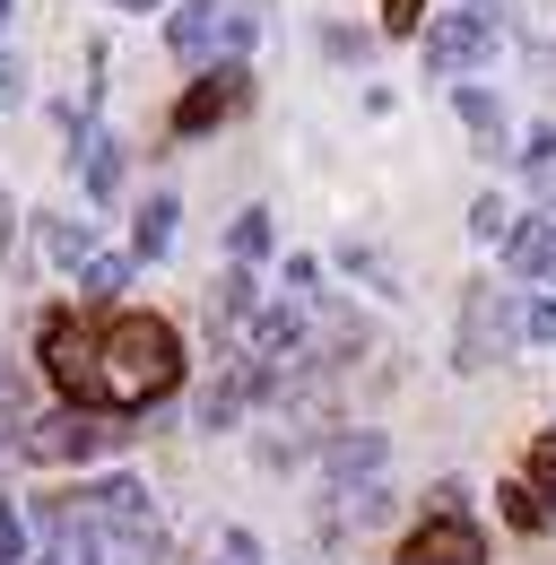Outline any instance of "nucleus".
<instances>
[{"label": "nucleus", "mask_w": 556, "mask_h": 565, "mask_svg": "<svg viewBox=\"0 0 556 565\" xmlns=\"http://www.w3.org/2000/svg\"><path fill=\"white\" fill-rule=\"evenodd\" d=\"M183 383V340L165 313H114L96 331V392L105 409H148Z\"/></svg>", "instance_id": "f257e3e1"}, {"label": "nucleus", "mask_w": 556, "mask_h": 565, "mask_svg": "<svg viewBox=\"0 0 556 565\" xmlns=\"http://www.w3.org/2000/svg\"><path fill=\"white\" fill-rule=\"evenodd\" d=\"M374 461H383V435H348V444H331V470H340V479L374 470Z\"/></svg>", "instance_id": "dca6fc26"}, {"label": "nucleus", "mask_w": 556, "mask_h": 565, "mask_svg": "<svg viewBox=\"0 0 556 565\" xmlns=\"http://www.w3.org/2000/svg\"><path fill=\"white\" fill-rule=\"evenodd\" d=\"M0 18H9V0H0Z\"/></svg>", "instance_id": "bb28decb"}, {"label": "nucleus", "mask_w": 556, "mask_h": 565, "mask_svg": "<svg viewBox=\"0 0 556 565\" xmlns=\"http://www.w3.org/2000/svg\"><path fill=\"white\" fill-rule=\"evenodd\" d=\"M226 244H235V262H261V253H270V210H244L226 226Z\"/></svg>", "instance_id": "4468645a"}, {"label": "nucleus", "mask_w": 556, "mask_h": 565, "mask_svg": "<svg viewBox=\"0 0 556 565\" xmlns=\"http://www.w3.org/2000/svg\"><path fill=\"white\" fill-rule=\"evenodd\" d=\"M174 201H148V210H139V253H148V262H157V253H165V244H174Z\"/></svg>", "instance_id": "2eb2a0df"}, {"label": "nucleus", "mask_w": 556, "mask_h": 565, "mask_svg": "<svg viewBox=\"0 0 556 565\" xmlns=\"http://www.w3.org/2000/svg\"><path fill=\"white\" fill-rule=\"evenodd\" d=\"M426 18H435V0H383V26H392V35H417Z\"/></svg>", "instance_id": "412c9836"}, {"label": "nucleus", "mask_w": 556, "mask_h": 565, "mask_svg": "<svg viewBox=\"0 0 556 565\" xmlns=\"http://www.w3.org/2000/svg\"><path fill=\"white\" fill-rule=\"evenodd\" d=\"M470 235H479V244H504V235H513V210H504L495 192H487V201H470Z\"/></svg>", "instance_id": "a211bd4d"}, {"label": "nucleus", "mask_w": 556, "mask_h": 565, "mask_svg": "<svg viewBox=\"0 0 556 565\" xmlns=\"http://www.w3.org/2000/svg\"><path fill=\"white\" fill-rule=\"evenodd\" d=\"M78 174H87V201H114L122 192V140H87V157H78Z\"/></svg>", "instance_id": "9b49d317"}, {"label": "nucleus", "mask_w": 556, "mask_h": 565, "mask_svg": "<svg viewBox=\"0 0 556 565\" xmlns=\"http://www.w3.org/2000/svg\"><path fill=\"white\" fill-rule=\"evenodd\" d=\"M165 44H174L183 62L244 53V44H253V9H235V0H183V9H174V26H165Z\"/></svg>", "instance_id": "7ed1b4c3"}, {"label": "nucleus", "mask_w": 556, "mask_h": 565, "mask_svg": "<svg viewBox=\"0 0 556 565\" xmlns=\"http://www.w3.org/2000/svg\"><path fill=\"white\" fill-rule=\"evenodd\" d=\"M504 522H513V531H548V522H556V504L531 488V479H513V488H504Z\"/></svg>", "instance_id": "f8f14e48"}, {"label": "nucleus", "mask_w": 556, "mask_h": 565, "mask_svg": "<svg viewBox=\"0 0 556 565\" xmlns=\"http://www.w3.org/2000/svg\"><path fill=\"white\" fill-rule=\"evenodd\" d=\"M400 565H487V540L461 513H426L409 540H400Z\"/></svg>", "instance_id": "0eeeda50"}, {"label": "nucleus", "mask_w": 556, "mask_h": 565, "mask_svg": "<svg viewBox=\"0 0 556 565\" xmlns=\"http://www.w3.org/2000/svg\"><path fill=\"white\" fill-rule=\"evenodd\" d=\"M131 426H105V418H87V409H53V418L18 426V452H35V461H87V452H105Z\"/></svg>", "instance_id": "20e7f679"}, {"label": "nucleus", "mask_w": 556, "mask_h": 565, "mask_svg": "<svg viewBox=\"0 0 556 565\" xmlns=\"http://www.w3.org/2000/svg\"><path fill=\"white\" fill-rule=\"evenodd\" d=\"M253 313H261V305H253V279L235 270V279L217 287V322H253Z\"/></svg>", "instance_id": "aec40b11"}, {"label": "nucleus", "mask_w": 556, "mask_h": 565, "mask_svg": "<svg viewBox=\"0 0 556 565\" xmlns=\"http://www.w3.org/2000/svg\"><path fill=\"white\" fill-rule=\"evenodd\" d=\"M504 340H522L513 305H504L495 287H470V296H461V365H495Z\"/></svg>", "instance_id": "423d86ee"}, {"label": "nucleus", "mask_w": 556, "mask_h": 565, "mask_svg": "<svg viewBox=\"0 0 556 565\" xmlns=\"http://www.w3.org/2000/svg\"><path fill=\"white\" fill-rule=\"evenodd\" d=\"M131 287V262H105V253H87V296L105 305V296H122Z\"/></svg>", "instance_id": "6ab92c4d"}, {"label": "nucleus", "mask_w": 556, "mask_h": 565, "mask_svg": "<svg viewBox=\"0 0 556 565\" xmlns=\"http://www.w3.org/2000/svg\"><path fill=\"white\" fill-rule=\"evenodd\" d=\"M417 35H426V71H435V78H461L470 62H487V44H495V18H487L479 0H452V9H435Z\"/></svg>", "instance_id": "f03ea898"}, {"label": "nucleus", "mask_w": 556, "mask_h": 565, "mask_svg": "<svg viewBox=\"0 0 556 565\" xmlns=\"http://www.w3.org/2000/svg\"><path fill=\"white\" fill-rule=\"evenodd\" d=\"M452 114L470 122V140H479V157H513V131H504V105H495L487 87H452Z\"/></svg>", "instance_id": "9d476101"}, {"label": "nucleus", "mask_w": 556, "mask_h": 565, "mask_svg": "<svg viewBox=\"0 0 556 565\" xmlns=\"http://www.w3.org/2000/svg\"><path fill=\"white\" fill-rule=\"evenodd\" d=\"M504 270L513 279H556V217H513V235H504Z\"/></svg>", "instance_id": "1a4fd4ad"}, {"label": "nucleus", "mask_w": 556, "mask_h": 565, "mask_svg": "<svg viewBox=\"0 0 556 565\" xmlns=\"http://www.w3.org/2000/svg\"><path fill=\"white\" fill-rule=\"evenodd\" d=\"M44 253H53V262H78V270H87V226H78V217H53V226H44Z\"/></svg>", "instance_id": "f3484780"}, {"label": "nucleus", "mask_w": 556, "mask_h": 565, "mask_svg": "<svg viewBox=\"0 0 556 565\" xmlns=\"http://www.w3.org/2000/svg\"><path fill=\"white\" fill-rule=\"evenodd\" d=\"M44 374L62 383L70 401H105V392H96V331H87L78 313H53V322H44Z\"/></svg>", "instance_id": "39448f33"}, {"label": "nucleus", "mask_w": 556, "mask_h": 565, "mask_svg": "<svg viewBox=\"0 0 556 565\" xmlns=\"http://www.w3.org/2000/svg\"><path fill=\"white\" fill-rule=\"evenodd\" d=\"M114 9H165V0H114Z\"/></svg>", "instance_id": "a878e982"}, {"label": "nucleus", "mask_w": 556, "mask_h": 565, "mask_svg": "<svg viewBox=\"0 0 556 565\" xmlns=\"http://www.w3.org/2000/svg\"><path fill=\"white\" fill-rule=\"evenodd\" d=\"M0 105H18V62H0Z\"/></svg>", "instance_id": "b1692460"}, {"label": "nucleus", "mask_w": 556, "mask_h": 565, "mask_svg": "<svg viewBox=\"0 0 556 565\" xmlns=\"http://www.w3.org/2000/svg\"><path fill=\"white\" fill-rule=\"evenodd\" d=\"M244 96H253V78L235 71V62H217L209 78H192V87H183V105H174V131H183V140H192V131H217V122H226Z\"/></svg>", "instance_id": "6e6552de"}, {"label": "nucleus", "mask_w": 556, "mask_h": 565, "mask_svg": "<svg viewBox=\"0 0 556 565\" xmlns=\"http://www.w3.org/2000/svg\"><path fill=\"white\" fill-rule=\"evenodd\" d=\"M513 322H522V340H539V349H556V305H548V296H539V305H522Z\"/></svg>", "instance_id": "4be33fe9"}, {"label": "nucleus", "mask_w": 556, "mask_h": 565, "mask_svg": "<svg viewBox=\"0 0 556 565\" xmlns=\"http://www.w3.org/2000/svg\"><path fill=\"white\" fill-rule=\"evenodd\" d=\"M513 157H522V174H531V183H548V192H556V131H548V122L513 148Z\"/></svg>", "instance_id": "ddd939ff"}, {"label": "nucleus", "mask_w": 556, "mask_h": 565, "mask_svg": "<svg viewBox=\"0 0 556 565\" xmlns=\"http://www.w3.org/2000/svg\"><path fill=\"white\" fill-rule=\"evenodd\" d=\"M0 253H9V192H0Z\"/></svg>", "instance_id": "393cba45"}, {"label": "nucleus", "mask_w": 556, "mask_h": 565, "mask_svg": "<svg viewBox=\"0 0 556 565\" xmlns=\"http://www.w3.org/2000/svg\"><path fill=\"white\" fill-rule=\"evenodd\" d=\"M18 557H26V531H18V513L0 504V565H18Z\"/></svg>", "instance_id": "5701e85b"}]
</instances>
